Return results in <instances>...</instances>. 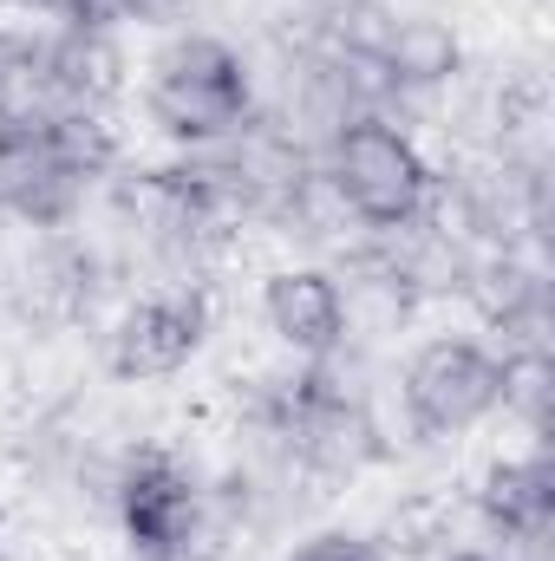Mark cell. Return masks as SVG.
<instances>
[{"mask_svg":"<svg viewBox=\"0 0 555 561\" xmlns=\"http://www.w3.org/2000/svg\"><path fill=\"white\" fill-rule=\"evenodd\" d=\"M150 125L177 144H216L236 138L256 112V85L249 66L229 39L216 33H183L150 59Z\"/></svg>","mask_w":555,"mask_h":561,"instance_id":"cell-1","label":"cell"},{"mask_svg":"<svg viewBox=\"0 0 555 561\" xmlns=\"http://www.w3.org/2000/svg\"><path fill=\"white\" fill-rule=\"evenodd\" d=\"M99 163L92 112L0 118V203L26 222H66Z\"/></svg>","mask_w":555,"mask_h":561,"instance_id":"cell-2","label":"cell"},{"mask_svg":"<svg viewBox=\"0 0 555 561\" xmlns=\"http://www.w3.org/2000/svg\"><path fill=\"white\" fill-rule=\"evenodd\" d=\"M333 190L340 203L373 222V229H406L424 196H431V170L412 150V138L386 118H347L333 138Z\"/></svg>","mask_w":555,"mask_h":561,"instance_id":"cell-3","label":"cell"},{"mask_svg":"<svg viewBox=\"0 0 555 561\" xmlns=\"http://www.w3.org/2000/svg\"><path fill=\"white\" fill-rule=\"evenodd\" d=\"M503 405V359L477 340H431L406 366V419L418 437H457Z\"/></svg>","mask_w":555,"mask_h":561,"instance_id":"cell-4","label":"cell"},{"mask_svg":"<svg viewBox=\"0 0 555 561\" xmlns=\"http://www.w3.org/2000/svg\"><path fill=\"white\" fill-rule=\"evenodd\" d=\"M118 516H125V536H132V549H138L144 561H196L203 503H196V483L183 477L177 457L144 450L138 463L125 470Z\"/></svg>","mask_w":555,"mask_h":561,"instance_id":"cell-5","label":"cell"},{"mask_svg":"<svg viewBox=\"0 0 555 561\" xmlns=\"http://www.w3.org/2000/svg\"><path fill=\"white\" fill-rule=\"evenodd\" d=\"M203 333H209V300L196 287L150 294L112 333V373L118 379H170V373H183L196 359Z\"/></svg>","mask_w":555,"mask_h":561,"instance_id":"cell-6","label":"cell"},{"mask_svg":"<svg viewBox=\"0 0 555 561\" xmlns=\"http://www.w3.org/2000/svg\"><path fill=\"white\" fill-rule=\"evenodd\" d=\"M262 313H269L281 346H294L314 366L347 340V294H340V280L320 275V268H287V275H275L269 294H262Z\"/></svg>","mask_w":555,"mask_h":561,"instance_id":"cell-7","label":"cell"},{"mask_svg":"<svg viewBox=\"0 0 555 561\" xmlns=\"http://www.w3.org/2000/svg\"><path fill=\"white\" fill-rule=\"evenodd\" d=\"M484 516H490L503 536H517V542L543 549V542H550V529H555L550 463H543V457H530V463H503V470L490 477V490H484Z\"/></svg>","mask_w":555,"mask_h":561,"instance_id":"cell-8","label":"cell"},{"mask_svg":"<svg viewBox=\"0 0 555 561\" xmlns=\"http://www.w3.org/2000/svg\"><path fill=\"white\" fill-rule=\"evenodd\" d=\"M457 66V46H451V33L444 26H431V20H406L399 33H393V46H386V72L393 79H444Z\"/></svg>","mask_w":555,"mask_h":561,"instance_id":"cell-9","label":"cell"},{"mask_svg":"<svg viewBox=\"0 0 555 561\" xmlns=\"http://www.w3.org/2000/svg\"><path fill=\"white\" fill-rule=\"evenodd\" d=\"M287 561H380V549L360 542V536H314L307 549H294Z\"/></svg>","mask_w":555,"mask_h":561,"instance_id":"cell-10","label":"cell"},{"mask_svg":"<svg viewBox=\"0 0 555 561\" xmlns=\"http://www.w3.org/2000/svg\"><path fill=\"white\" fill-rule=\"evenodd\" d=\"M457 561H503V556H457Z\"/></svg>","mask_w":555,"mask_h":561,"instance_id":"cell-11","label":"cell"}]
</instances>
